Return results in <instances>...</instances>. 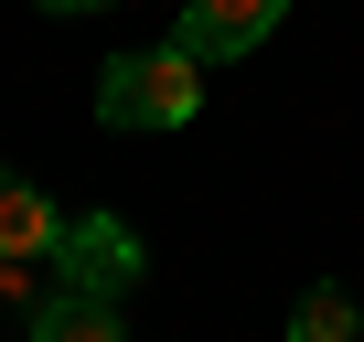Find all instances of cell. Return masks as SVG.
<instances>
[{
	"label": "cell",
	"mask_w": 364,
	"mask_h": 342,
	"mask_svg": "<svg viewBox=\"0 0 364 342\" xmlns=\"http://www.w3.org/2000/svg\"><path fill=\"white\" fill-rule=\"evenodd\" d=\"M204 107V65L182 43H150V54H118L107 86H97V118L107 128H182Z\"/></svg>",
	"instance_id": "cell-1"
},
{
	"label": "cell",
	"mask_w": 364,
	"mask_h": 342,
	"mask_svg": "<svg viewBox=\"0 0 364 342\" xmlns=\"http://www.w3.org/2000/svg\"><path fill=\"white\" fill-rule=\"evenodd\" d=\"M54 267H65V289L118 299V289L139 278V236H129L118 214H65V225H54Z\"/></svg>",
	"instance_id": "cell-2"
},
{
	"label": "cell",
	"mask_w": 364,
	"mask_h": 342,
	"mask_svg": "<svg viewBox=\"0 0 364 342\" xmlns=\"http://www.w3.org/2000/svg\"><path fill=\"white\" fill-rule=\"evenodd\" d=\"M279 11H289V0H193L171 43L193 54V65H225V54H257V43L279 33Z\"/></svg>",
	"instance_id": "cell-3"
},
{
	"label": "cell",
	"mask_w": 364,
	"mask_h": 342,
	"mask_svg": "<svg viewBox=\"0 0 364 342\" xmlns=\"http://www.w3.org/2000/svg\"><path fill=\"white\" fill-rule=\"evenodd\" d=\"M54 225L65 214L22 182V171H0V257H54Z\"/></svg>",
	"instance_id": "cell-4"
},
{
	"label": "cell",
	"mask_w": 364,
	"mask_h": 342,
	"mask_svg": "<svg viewBox=\"0 0 364 342\" xmlns=\"http://www.w3.org/2000/svg\"><path fill=\"white\" fill-rule=\"evenodd\" d=\"M33 342H118V299H97V289H54V299L33 310Z\"/></svg>",
	"instance_id": "cell-5"
},
{
	"label": "cell",
	"mask_w": 364,
	"mask_h": 342,
	"mask_svg": "<svg viewBox=\"0 0 364 342\" xmlns=\"http://www.w3.org/2000/svg\"><path fill=\"white\" fill-rule=\"evenodd\" d=\"M364 321H353V289H300V310H289V342H353Z\"/></svg>",
	"instance_id": "cell-6"
},
{
	"label": "cell",
	"mask_w": 364,
	"mask_h": 342,
	"mask_svg": "<svg viewBox=\"0 0 364 342\" xmlns=\"http://www.w3.org/2000/svg\"><path fill=\"white\" fill-rule=\"evenodd\" d=\"M0 299H33V257H0Z\"/></svg>",
	"instance_id": "cell-7"
},
{
	"label": "cell",
	"mask_w": 364,
	"mask_h": 342,
	"mask_svg": "<svg viewBox=\"0 0 364 342\" xmlns=\"http://www.w3.org/2000/svg\"><path fill=\"white\" fill-rule=\"evenodd\" d=\"M43 11H97V0H43Z\"/></svg>",
	"instance_id": "cell-8"
}]
</instances>
